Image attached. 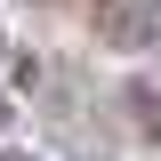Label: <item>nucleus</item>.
<instances>
[{"label":"nucleus","instance_id":"20e7f679","mask_svg":"<svg viewBox=\"0 0 161 161\" xmlns=\"http://www.w3.org/2000/svg\"><path fill=\"white\" fill-rule=\"evenodd\" d=\"M0 121H8V97H0Z\"/></svg>","mask_w":161,"mask_h":161},{"label":"nucleus","instance_id":"f257e3e1","mask_svg":"<svg viewBox=\"0 0 161 161\" xmlns=\"http://www.w3.org/2000/svg\"><path fill=\"white\" fill-rule=\"evenodd\" d=\"M80 16L113 57H161V0H80Z\"/></svg>","mask_w":161,"mask_h":161},{"label":"nucleus","instance_id":"f03ea898","mask_svg":"<svg viewBox=\"0 0 161 161\" xmlns=\"http://www.w3.org/2000/svg\"><path fill=\"white\" fill-rule=\"evenodd\" d=\"M121 113L145 145H161V73H129L121 80Z\"/></svg>","mask_w":161,"mask_h":161},{"label":"nucleus","instance_id":"7ed1b4c3","mask_svg":"<svg viewBox=\"0 0 161 161\" xmlns=\"http://www.w3.org/2000/svg\"><path fill=\"white\" fill-rule=\"evenodd\" d=\"M0 161H40V153H24V145H0Z\"/></svg>","mask_w":161,"mask_h":161}]
</instances>
